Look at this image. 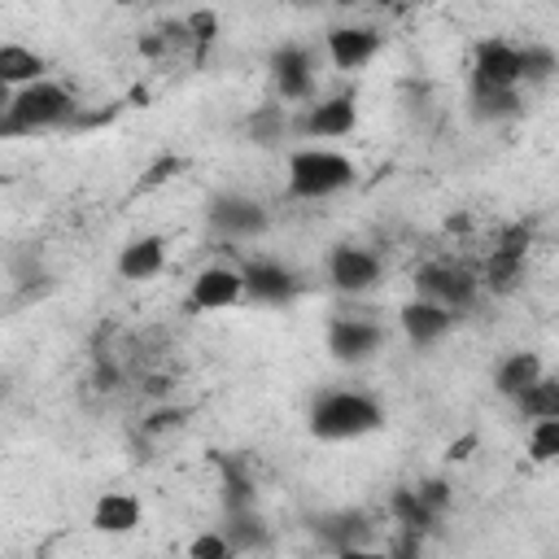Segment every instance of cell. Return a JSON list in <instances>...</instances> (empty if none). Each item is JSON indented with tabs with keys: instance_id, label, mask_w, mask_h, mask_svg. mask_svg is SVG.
Instances as JSON below:
<instances>
[{
	"instance_id": "cell-1",
	"label": "cell",
	"mask_w": 559,
	"mask_h": 559,
	"mask_svg": "<svg viewBox=\"0 0 559 559\" xmlns=\"http://www.w3.org/2000/svg\"><path fill=\"white\" fill-rule=\"evenodd\" d=\"M79 114V100L52 83V79H39L31 87H17L4 96V109H0V135L4 140H22V135H39V131H57V127H70Z\"/></svg>"
},
{
	"instance_id": "cell-17",
	"label": "cell",
	"mask_w": 559,
	"mask_h": 559,
	"mask_svg": "<svg viewBox=\"0 0 559 559\" xmlns=\"http://www.w3.org/2000/svg\"><path fill=\"white\" fill-rule=\"evenodd\" d=\"M546 376V362H542V354L537 349H511V354H502L498 362H493V393L498 397H507V402H515L524 389H533L537 380Z\"/></svg>"
},
{
	"instance_id": "cell-26",
	"label": "cell",
	"mask_w": 559,
	"mask_h": 559,
	"mask_svg": "<svg viewBox=\"0 0 559 559\" xmlns=\"http://www.w3.org/2000/svg\"><path fill=\"white\" fill-rule=\"evenodd\" d=\"M245 131H249V140H253V144H275L280 135H288V131H293V122H288L284 105H266V109H258V114H249V118H245Z\"/></svg>"
},
{
	"instance_id": "cell-20",
	"label": "cell",
	"mask_w": 559,
	"mask_h": 559,
	"mask_svg": "<svg viewBox=\"0 0 559 559\" xmlns=\"http://www.w3.org/2000/svg\"><path fill=\"white\" fill-rule=\"evenodd\" d=\"M39 79H48V61L35 48H26V44H0V83L9 92L31 87Z\"/></svg>"
},
{
	"instance_id": "cell-2",
	"label": "cell",
	"mask_w": 559,
	"mask_h": 559,
	"mask_svg": "<svg viewBox=\"0 0 559 559\" xmlns=\"http://www.w3.org/2000/svg\"><path fill=\"white\" fill-rule=\"evenodd\" d=\"M384 424V406L362 389H323L310 402V432L319 441H358Z\"/></svg>"
},
{
	"instance_id": "cell-29",
	"label": "cell",
	"mask_w": 559,
	"mask_h": 559,
	"mask_svg": "<svg viewBox=\"0 0 559 559\" xmlns=\"http://www.w3.org/2000/svg\"><path fill=\"white\" fill-rule=\"evenodd\" d=\"M188 22V35H192V44H197V57L214 44V35H218V13H205V9H197V13H188L183 17Z\"/></svg>"
},
{
	"instance_id": "cell-6",
	"label": "cell",
	"mask_w": 559,
	"mask_h": 559,
	"mask_svg": "<svg viewBox=\"0 0 559 559\" xmlns=\"http://www.w3.org/2000/svg\"><path fill=\"white\" fill-rule=\"evenodd\" d=\"M528 240H533V231L524 227V223H511V227H502L498 231V240H493V249H489V258H485V266H480V284L489 288V293H515V284L524 280V262H528Z\"/></svg>"
},
{
	"instance_id": "cell-12",
	"label": "cell",
	"mask_w": 559,
	"mask_h": 559,
	"mask_svg": "<svg viewBox=\"0 0 559 559\" xmlns=\"http://www.w3.org/2000/svg\"><path fill=\"white\" fill-rule=\"evenodd\" d=\"M271 79L280 100H310L314 105V52L306 44H280L271 52Z\"/></svg>"
},
{
	"instance_id": "cell-5",
	"label": "cell",
	"mask_w": 559,
	"mask_h": 559,
	"mask_svg": "<svg viewBox=\"0 0 559 559\" xmlns=\"http://www.w3.org/2000/svg\"><path fill=\"white\" fill-rule=\"evenodd\" d=\"M520 44L511 39H480L472 48V96L489 92H520Z\"/></svg>"
},
{
	"instance_id": "cell-21",
	"label": "cell",
	"mask_w": 559,
	"mask_h": 559,
	"mask_svg": "<svg viewBox=\"0 0 559 559\" xmlns=\"http://www.w3.org/2000/svg\"><path fill=\"white\" fill-rule=\"evenodd\" d=\"M218 533L231 542V550L240 555H253V550H266V542H271V524L262 520V511L258 507H249V511H223V524H218Z\"/></svg>"
},
{
	"instance_id": "cell-16",
	"label": "cell",
	"mask_w": 559,
	"mask_h": 559,
	"mask_svg": "<svg viewBox=\"0 0 559 559\" xmlns=\"http://www.w3.org/2000/svg\"><path fill=\"white\" fill-rule=\"evenodd\" d=\"M118 275L131 280V284H144V280H157L166 271V240L157 231H144V236H131L122 249H118Z\"/></svg>"
},
{
	"instance_id": "cell-24",
	"label": "cell",
	"mask_w": 559,
	"mask_h": 559,
	"mask_svg": "<svg viewBox=\"0 0 559 559\" xmlns=\"http://www.w3.org/2000/svg\"><path fill=\"white\" fill-rule=\"evenodd\" d=\"M258 507V489L240 459H223V511H249Z\"/></svg>"
},
{
	"instance_id": "cell-23",
	"label": "cell",
	"mask_w": 559,
	"mask_h": 559,
	"mask_svg": "<svg viewBox=\"0 0 559 559\" xmlns=\"http://www.w3.org/2000/svg\"><path fill=\"white\" fill-rule=\"evenodd\" d=\"M511 406H515V415L528 419V424L555 419V415H559V376H542V380H537L533 389H524Z\"/></svg>"
},
{
	"instance_id": "cell-3",
	"label": "cell",
	"mask_w": 559,
	"mask_h": 559,
	"mask_svg": "<svg viewBox=\"0 0 559 559\" xmlns=\"http://www.w3.org/2000/svg\"><path fill=\"white\" fill-rule=\"evenodd\" d=\"M354 179H358V166L345 153L323 148V144L288 153V166H284V192L293 201H328V197L354 188Z\"/></svg>"
},
{
	"instance_id": "cell-14",
	"label": "cell",
	"mask_w": 559,
	"mask_h": 559,
	"mask_svg": "<svg viewBox=\"0 0 559 559\" xmlns=\"http://www.w3.org/2000/svg\"><path fill=\"white\" fill-rule=\"evenodd\" d=\"M323 52H328V61H332V70H362L376 52H380V31L376 26H358V22H349V26H332L328 35H323Z\"/></svg>"
},
{
	"instance_id": "cell-9",
	"label": "cell",
	"mask_w": 559,
	"mask_h": 559,
	"mask_svg": "<svg viewBox=\"0 0 559 559\" xmlns=\"http://www.w3.org/2000/svg\"><path fill=\"white\" fill-rule=\"evenodd\" d=\"M240 280H245V301L253 306H293L301 293V275L275 258H245Z\"/></svg>"
},
{
	"instance_id": "cell-18",
	"label": "cell",
	"mask_w": 559,
	"mask_h": 559,
	"mask_svg": "<svg viewBox=\"0 0 559 559\" xmlns=\"http://www.w3.org/2000/svg\"><path fill=\"white\" fill-rule=\"evenodd\" d=\"M140 520H144V507H140V498L127 493V489H109V493H100L96 507H92V528L105 533V537H122V533L140 528Z\"/></svg>"
},
{
	"instance_id": "cell-7",
	"label": "cell",
	"mask_w": 559,
	"mask_h": 559,
	"mask_svg": "<svg viewBox=\"0 0 559 559\" xmlns=\"http://www.w3.org/2000/svg\"><path fill=\"white\" fill-rule=\"evenodd\" d=\"M380 280H384V262H380L376 249L349 245V240H341V245L328 249V284H332L336 293L362 297V293H371Z\"/></svg>"
},
{
	"instance_id": "cell-13",
	"label": "cell",
	"mask_w": 559,
	"mask_h": 559,
	"mask_svg": "<svg viewBox=\"0 0 559 559\" xmlns=\"http://www.w3.org/2000/svg\"><path fill=\"white\" fill-rule=\"evenodd\" d=\"M358 127V100L354 96H328L306 105L301 118H293V131L306 140H341Z\"/></svg>"
},
{
	"instance_id": "cell-10",
	"label": "cell",
	"mask_w": 559,
	"mask_h": 559,
	"mask_svg": "<svg viewBox=\"0 0 559 559\" xmlns=\"http://www.w3.org/2000/svg\"><path fill=\"white\" fill-rule=\"evenodd\" d=\"M384 345V328L376 319H362V314H336L328 323V354L345 367H362L380 354Z\"/></svg>"
},
{
	"instance_id": "cell-28",
	"label": "cell",
	"mask_w": 559,
	"mask_h": 559,
	"mask_svg": "<svg viewBox=\"0 0 559 559\" xmlns=\"http://www.w3.org/2000/svg\"><path fill=\"white\" fill-rule=\"evenodd\" d=\"M472 114L480 122H507L520 114V92H489V96H472Z\"/></svg>"
},
{
	"instance_id": "cell-4",
	"label": "cell",
	"mask_w": 559,
	"mask_h": 559,
	"mask_svg": "<svg viewBox=\"0 0 559 559\" xmlns=\"http://www.w3.org/2000/svg\"><path fill=\"white\" fill-rule=\"evenodd\" d=\"M411 284H415V297L437 301V306H445L450 314H467V310L480 301V293H485L480 271H472V266H463V262H424V266L411 275Z\"/></svg>"
},
{
	"instance_id": "cell-22",
	"label": "cell",
	"mask_w": 559,
	"mask_h": 559,
	"mask_svg": "<svg viewBox=\"0 0 559 559\" xmlns=\"http://www.w3.org/2000/svg\"><path fill=\"white\" fill-rule=\"evenodd\" d=\"M389 511H393V520L402 524V533H415V537H424V533H432V528L441 524V515L424 507V498L415 493V485L397 489L393 502H389Z\"/></svg>"
},
{
	"instance_id": "cell-15",
	"label": "cell",
	"mask_w": 559,
	"mask_h": 559,
	"mask_svg": "<svg viewBox=\"0 0 559 559\" xmlns=\"http://www.w3.org/2000/svg\"><path fill=\"white\" fill-rule=\"evenodd\" d=\"M454 319H459V314H450L445 306H437V301H424V297H411V301L397 310L402 336H406L415 349H428V345L445 341V336H450V328H454Z\"/></svg>"
},
{
	"instance_id": "cell-8",
	"label": "cell",
	"mask_w": 559,
	"mask_h": 559,
	"mask_svg": "<svg viewBox=\"0 0 559 559\" xmlns=\"http://www.w3.org/2000/svg\"><path fill=\"white\" fill-rule=\"evenodd\" d=\"M205 223L223 236V240H258L266 231V205L258 197L245 192H214L205 205Z\"/></svg>"
},
{
	"instance_id": "cell-25",
	"label": "cell",
	"mask_w": 559,
	"mask_h": 559,
	"mask_svg": "<svg viewBox=\"0 0 559 559\" xmlns=\"http://www.w3.org/2000/svg\"><path fill=\"white\" fill-rule=\"evenodd\" d=\"M555 74H559V52L555 48H546V44H520V79H524V87L546 83Z\"/></svg>"
},
{
	"instance_id": "cell-11",
	"label": "cell",
	"mask_w": 559,
	"mask_h": 559,
	"mask_svg": "<svg viewBox=\"0 0 559 559\" xmlns=\"http://www.w3.org/2000/svg\"><path fill=\"white\" fill-rule=\"evenodd\" d=\"M245 301V280H240V266H227V262H210L192 275V288H188V306L197 314H214V310H231Z\"/></svg>"
},
{
	"instance_id": "cell-31",
	"label": "cell",
	"mask_w": 559,
	"mask_h": 559,
	"mask_svg": "<svg viewBox=\"0 0 559 559\" xmlns=\"http://www.w3.org/2000/svg\"><path fill=\"white\" fill-rule=\"evenodd\" d=\"M415 493H419V498H424V507H428V511H437V515H445V511H450V498H454V493H450V485H445L441 476L419 480V485H415Z\"/></svg>"
},
{
	"instance_id": "cell-27",
	"label": "cell",
	"mask_w": 559,
	"mask_h": 559,
	"mask_svg": "<svg viewBox=\"0 0 559 559\" xmlns=\"http://www.w3.org/2000/svg\"><path fill=\"white\" fill-rule=\"evenodd\" d=\"M524 450H528L533 463H559V415H555V419H537V424H528Z\"/></svg>"
},
{
	"instance_id": "cell-30",
	"label": "cell",
	"mask_w": 559,
	"mask_h": 559,
	"mask_svg": "<svg viewBox=\"0 0 559 559\" xmlns=\"http://www.w3.org/2000/svg\"><path fill=\"white\" fill-rule=\"evenodd\" d=\"M236 550H231V542L214 528V533H201V537H192V546H188V559H231Z\"/></svg>"
},
{
	"instance_id": "cell-32",
	"label": "cell",
	"mask_w": 559,
	"mask_h": 559,
	"mask_svg": "<svg viewBox=\"0 0 559 559\" xmlns=\"http://www.w3.org/2000/svg\"><path fill=\"white\" fill-rule=\"evenodd\" d=\"M336 559H389V550H376V546H354V550H341Z\"/></svg>"
},
{
	"instance_id": "cell-19",
	"label": "cell",
	"mask_w": 559,
	"mask_h": 559,
	"mask_svg": "<svg viewBox=\"0 0 559 559\" xmlns=\"http://www.w3.org/2000/svg\"><path fill=\"white\" fill-rule=\"evenodd\" d=\"M310 524H314V533H319L336 555L371 542V524H367L362 511H328V515H319V520H310Z\"/></svg>"
}]
</instances>
